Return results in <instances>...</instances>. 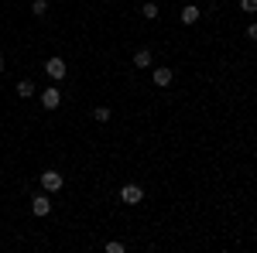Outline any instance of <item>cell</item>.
<instances>
[{"mask_svg":"<svg viewBox=\"0 0 257 253\" xmlns=\"http://www.w3.org/2000/svg\"><path fill=\"white\" fill-rule=\"evenodd\" d=\"M62 185H65V178L55 171V168H48V171H41V188L48 195H55V192H62Z\"/></svg>","mask_w":257,"mask_h":253,"instance_id":"1","label":"cell"},{"mask_svg":"<svg viewBox=\"0 0 257 253\" xmlns=\"http://www.w3.org/2000/svg\"><path fill=\"white\" fill-rule=\"evenodd\" d=\"M65 72H69V65H65V59H59V55L45 62V76L52 79V82H62V79H65Z\"/></svg>","mask_w":257,"mask_h":253,"instance_id":"2","label":"cell"},{"mask_svg":"<svg viewBox=\"0 0 257 253\" xmlns=\"http://www.w3.org/2000/svg\"><path fill=\"white\" fill-rule=\"evenodd\" d=\"M41 106H45V110H59V106H62V89L55 86V82L41 93Z\"/></svg>","mask_w":257,"mask_h":253,"instance_id":"3","label":"cell"},{"mask_svg":"<svg viewBox=\"0 0 257 253\" xmlns=\"http://www.w3.org/2000/svg\"><path fill=\"white\" fill-rule=\"evenodd\" d=\"M120 202H123V205L144 202V188H141V185H123V188H120Z\"/></svg>","mask_w":257,"mask_h":253,"instance_id":"4","label":"cell"},{"mask_svg":"<svg viewBox=\"0 0 257 253\" xmlns=\"http://www.w3.org/2000/svg\"><path fill=\"white\" fill-rule=\"evenodd\" d=\"M151 79H155V86H158V89H168V86L175 82V72H172L168 65H155V72H151Z\"/></svg>","mask_w":257,"mask_h":253,"instance_id":"5","label":"cell"},{"mask_svg":"<svg viewBox=\"0 0 257 253\" xmlns=\"http://www.w3.org/2000/svg\"><path fill=\"white\" fill-rule=\"evenodd\" d=\"M31 212H35V215H48V212H52V198H48V192L31 198Z\"/></svg>","mask_w":257,"mask_h":253,"instance_id":"6","label":"cell"},{"mask_svg":"<svg viewBox=\"0 0 257 253\" xmlns=\"http://www.w3.org/2000/svg\"><path fill=\"white\" fill-rule=\"evenodd\" d=\"M151 62H155V55H151V48H138V52H134V65H138V69H148Z\"/></svg>","mask_w":257,"mask_h":253,"instance_id":"7","label":"cell"},{"mask_svg":"<svg viewBox=\"0 0 257 253\" xmlns=\"http://www.w3.org/2000/svg\"><path fill=\"white\" fill-rule=\"evenodd\" d=\"M199 14H202V11H199L196 4H185V7H182V24H196Z\"/></svg>","mask_w":257,"mask_h":253,"instance_id":"8","label":"cell"},{"mask_svg":"<svg viewBox=\"0 0 257 253\" xmlns=\"http://www.w3.org/2000/svg\"><path fill=\"white\" fill-rule=\"evenodd\" d=\"M35 93H38V89H35V82H31V79H21V82H18V96L21 99H31Z\"/></svg>","mask_w":257,"mask_h":253,"instance_id":"9","label":"cell"},{"mask_svg":"<svg viewBox=\"0 0 257 253\" xmlns=\"http://www.w3.org/2000/svg\"><path fill=\"white\" fill-rule=\"evenodd\" d=\"M141 14H144V18H148V21H155V18H158V14H161V7H158V4H155V0H148V4L141 7Z\"/></svg>","mask_w":257,"mask_h":253,"instance_id":"10","label":"cell"},{"mask_svg":"<svg viewBox=\"0 0 257 253\" xmlns=\"http://www.w3.org/2000/svg\"><path fill=\"white\" fill-rule=\"evenodd\" d=\"M93 120H96V123H110V106H96V110H93Z\"/></svg>","mask_w":257,"mask_h":253,"instance_id":"11","label":"cell"},{"mask_svg":"<svg viewBox=\"0 0 257 253\" xmlns=\"http://www.w3.org/2000/svg\"><path fill=\"white\" fill-rule=\"evenodd\" d=\"M31 14H35V18H45V14H48V0H35V4H31Z\"/></svg>","mask_w":257,"mask_h":253,"instance_id":"12","label":"cell"},{"mask_svg":"<svg viewBox=\"0 0 257 253\" xmlns=\"http://www.w3.org/2000/svg\"><path fill=\"white\" fill-rule=\"evenodd\" d=\"M240 11H247V14H257V0H240Z\"/></svg>","mask_w":257,"mask_h":253,"instance_id":"13","label":"cell"},{"mask_svg":"<svg viewBox=\"0 0 257 253\" xmlns=\"http://www.w3.org/2000/svg\"><path fill=\"white\" fill-rule=\"evenodd\" d=\"M123 250H127V246L117 243V239H110V243H106V253H123Z\"/></svg>","mask_w":257,"mask_h":253,"instance_id":"14","label":"cell"},{"mask_svg":"<svg viewBox=\"0 0 257 253\" xmlns=\"http://www.w3.org/2000/svg\"><path fill=\"white\" fill-rule=\"evenodd\" d=\"M247 38H250V41L257 45V24H247Z\"/></svg>","mask_w":257,"mask_h":253,"instance_id":"15","label":"cell"},{"mask_svg":"<svg viewBox=\"0 0 257 253\" xmlns=\"http://www.w3.org/2000/svg\"><path fill=\"white\" fill-rule=\"evenodd\" d=\"M0 72H4V59H0Z\"/></svg>","mask_w":257,"mask_h":253,"instance_id":"16","label":"cell"}]
</instances>
